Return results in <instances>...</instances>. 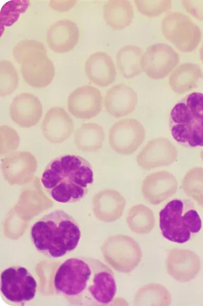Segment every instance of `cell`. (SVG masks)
I'll return each mask as SVG.
<instances>
[{
	"label": "cell",
	"instance_id": "obj_1",
	"mask_svg": "<svg viewBox=\"0 0 203 306\" xmlns=\"http://www.w3.org/2000/svg\"><path fill=\"white\" fill-rule=\"evenodd\" d=\"M56 292L72 305H106L113 300L117 286L111 269L98 259L72 257L57 268Z\"/></svg>",
	"mask_w": 203,
	"mask_h": 306
},
{
	"label": "cell",
	"instance_id": "obj_2",
	"mask_svg": "<svg viewBox=\"0 0 203 306\" xmlns=\"http://www.w3.org/2000/svg\"><path fill=\"white\" fill-rule=\"evenodd\" d=\"M93 180L94 173L90 163L75 154L62 155L51 160L41 178L43 186L51 198L63 204L81 200Z\"/></svg>",
	"mask_w": 203,
	"mask_h": 306
},
{
	"label": "cell",
	"instance_id": "obj_3",
	"mask_svg": "<svg viewBox=\"0 0 203 306\" xmlns=\"http://www.w3.org/2000/svg\"><path fill=\"white\" fill-rule=\"evenodd\" d=\"M81 237L79 225L63 210L52 211L32 226L30 238L37 250L46 256L59 258L73 251Z\"/></svg>",
	"mask_w": 203,
	"mask_h": 306
},
{
	"label": "cell",
	"instance_id": "obj_4",
	"mask_svg": "<svg viewBox=\"0 0 203 306\" xmlns=\"http://www.w3.org/2000/svg\"><path fill=\"white\" fill-rule=\"evenodd\" d=\"M13 56L21 65L22 76L35 88L48 86L55 75V67L44 45L36 40H23L13 49Z\"/></svg>",
	"mask_w": 203,
	"mask_h": 306
},
{
	"label": "cell",
	"instance_id": "obj_5",
	"mask_svg": "<svg viewBox=\"0 0 203 306\" xmlns=\"http://www.w3.org/2000/svg\"><path fill=\"white\" fill-rule=\"evenodd\" d=\"M37 282L29 271L21 266H11L1 275V293L9 302L23 304L36 296Z\"/></svg>",
	"mask_w": 203,
	"mask_h": 306
},
{
	"label": "cell",
	"instance_id": "obj_6",
	"mask_svg": "<svg viewBox=\"0 0 203 306\" xmlns=\"http://www.w3.org/2000/svg\"><path fill=\"white\" fill-rule=\"evenodd\" d=\"M161 27L164 37L182 51H191L198 42L197 27L182 13H167L162 20Z\"/></svg>",
	"mask_w": 203,
	"mask_h": 306
},
{
	"label": "cell",
	"instance_id": "obj_7",
	"mask_svg": "<svg viewBox=\"0 0 203 306\" xmlns=\"http://www.w3.org/2000/svg\"><path fill=\"white\" fill-rule=\"evenodd\" d=\"M146 136L143 125L135 119L121 120L109 129V143L118 154L128 155L135 152L143 144Z\"/></svg>",
	"mask_w": 203,
	"mask_h": 306
},
{
	"label": "cell",
	"instance_id": "obj_8",
	"mask_svg": "<svg viewBox=\"0 0 203 306\" xmlns=\"http://www.w3.org/2000/svg\"><path fill=\"white\" fill-rule=\"evenodd\" d=\"M179 62L180 56L174 48L157 43L147 47L142 55L141 67L149 77L159 79L167 76Z\"/></svg>",
	"mask_w": 203,
	"mask_h": 306
},
{
	"label": "cell",
	"instance_id": "obj_9",
	"mask_svg": "<svg viewBox=\"0 0 203 306\" xmlns=\"http://www.w3.org/2000/svg\"><path fill=\"white\" fill-rule=\"evenodd\" d=\"M184 202L180 199L169 201L159 213V228L162 236L167 240L178 244L188 242L191 233L185 226L183 213Z\"/></svg>",
	"mask_w": 203,
	"mask_h": 306
},
{
	"label": "cell",
	"instance_id": "obj_10",
	"mask_svg": "<svg viewBox=\"0 0 203 306\" xmlns=\"http://www.w3.org/2000/svg\"><path fill=\"white\" fill-rule=\"evenodd\" d=\"M37 168L35 156L28 151L11 152L2 160L4 178L12 185L30 183L35 178Z\"/></svg>",
	"mask_w": 203,
	"mask_h": 306
},
{
	"label": "cell",
	"instance_id": "obj_11",
	"mask_svg": "<svg viewBox=\"0 0 203 306\" xmlns=\"http://www.w3.org/2000/svg\"><path fill=\"white\" fill-rule=\"evenodd\" d=\"M178 157V150L168 138L158 137L148 142L136 157V161L142 169H153L172 164Z\"/></svg>",
	"mask_w": 203,
	"mask_h": 306
},
{
	"label": "cell",
	"instance_id": "obj_12",
	"mask_svg": "<svg viewBox=\"0 0 203 306\" xmlns=\"http://www.w3.org/2000/svg\"><path fill=\"white\" fill-rule=\"evenodd\" d=\"M103 98L97 88L85 85L74 90L67 98V109L76 118L90 119L100 112Z\"/></svg>",
	"mask_w": 203,
	"mask_h": 306
},
{
	"label": "cell",
	"instance_id": "obj_13",
	"mask_svg": "<svg viewBox=\"0 0 203 306\" xmlns=\"http://www.w3.org/2000/svg\"><path fill=\"white\" fill-rule=\"evenodd\" d=\"M43 115V106L36 95L22 93L13 100L10 106L11 120L20 127L30 128L38 123Z\"/></svg>",
	"mask_w": 203,
	"mask_h": 306
},
{
	"label": "cell",
	"instance_id": "obj_14",
	"mask_svg": "<svg viewBox=\"0 0 203 306\" xmlns=\"http://www.w3.org/2000/svg\"><path fill=\"white\" fill-rule=\"evenodd\" d=\"M74 129L73 120L64 109L59 106H53L46 112L42 124L43 136L53 144L66 141Z\"/></svg>",
	"mask_w": 203,
	"mask_h": 306
},
{
	"label": "cell",
	"instance_id": "obj_15",
	"mask_svg": "<svg viewBox=\"0 0 203 306\" xmlns=\"http://www.w3.org/2000/svg\"><path fill=\"white\" fill-rule=\"evenodd\" d=\"M178 181L174 175L166 171L154 172L143 181L142 189L145 198L151 203L158 204L176 193Z\"/></svg>",
	"mask_w": 203,
	"mask_h": 306
},
{
	"label": "cell",
	"instance_id": "obj_16",
	"mask_svg": "<svg viewBox=\"0 0 203 306\" xmlns=\"http://www.w3.org/2000/svg\"><path fill=\"white\" fill-rule=\"evenodd\" d=\"M79 31L76 23L62 19L52 23L47 31V42L50 49L57 53L70 51L77 45Z\"/></svg>",
	"mask_w": 203,
	"mask_h": 306
},
{
	"label": "cell",
	"instance_id": "obj_17",
	"mask_svg": "<svg viewBox=\"0 0 203 306\" xmlns=\"http://www.w3.org/2000/svg\"><path fill=\"white\" fill-rule=\"evenodd\" d=\"M138 103L136 92L123 84L116 85L106 92L104 105L107 112L116 118L125 117L136 109Z\"/></svg>",
	"mask_w": 203,
	"mask_h": 306
},
{
	"label": "cell",
	"instance_id": "obj_18",
	"mask_svg": "<svg viewBox=\"0 0 203 306\" xmlns=\"http://www.w3.org/2000/svg\"><path fill=\"white\" fill-rule=\"evenodd\" d=\"M84 70L88 79L99 87H107L113 83L117 75L112 57L102 51L95 52L88 58Z\"/></svg>",
	"mask_w": 203,
	"mask_h": 306
},
{
	"label": "cell",
	"instance_id": "obj_19",
	"mask_svg": "<svg viewBox=\"0 0 203 306\" xmlns=\"http://www.w3.org/2000/svg\"><path fill=\"white\" fill-rule=\"evenodd\" d=\"M134 12L131 3L126 0H110L103 7V17L114 31L121 30L132 22Z\"/></svg>",
	"mask_w": 203,
	"mask_h": 306
},
{
	"label": "cell",
	"instance_id": "obj_20",
	"mask_svg": "<svg viewBox=\"0 0 203 306\" xmlns=\"http://www.w3.org/2000/svg\"><path fill=\"white\" fill-rule=\"evenodd\" d=\"M105 137L101 126L96 123H84L76 130L74 143L80 150L94 152L103 147Z\"/></svg>",
	"mask_w": 203,
	"mask_h": 306
},
{
	"label": "cell",
	"instance_id": "obj_21",
	"mask_svg": "<svg viewBox=\"0 0 203 306\" xmlns=\"http://www.w3.org/2000/svg\"><path fill=\"white\" fill-rule=\"evenodd\" d=\"M142 51L133 45L121 47L117 52L116 64L120 74L126 79L132 78L141 73Z\"/></svg>",
	"mask_w": 203,
	"mask_h": 306
},
{
	"label": "cell",
	"instance_id": "obj_22",
	"mask_svg": "<svg viewBox=\"0 0 203 306\" xmlns=\"http://www.w3.org/2000/svg\"><path fill=\"white\" fill-rule=\"evenodd\" d=\"M199 75V70L195 64L183 63L171 74L168 84L174 92L183 94L195 86Z\"/></svg>",
	"mask_w": 203,
	"mask_h": 306
},
{
	"label": "cell",
	"instance_id": "obj_23",
	"mask_svg": "<svg viewBox=\"0 0 203 306\" xmlns=\"http://www.w3.org/2000/svg\"><path fill=\"white\" fill-rule=\"evenodd\" d=\"M19 77L17 71L9 61H0V95L7 96L13 93L17 88Z\"/></svg>",
	"mask_w": 203,
	"mask_h": 306
},
{
	"label": "cell",
	"instance_id": "obj_24",
	"mask_svg": "<svg viewBox=\"0 0 203 306\" xmlns=\"http://www.w3.org/2000/svg\"><path fill=\"white\" fill-rule=\"evenodd\" d=\"M29 4L28 1H11L6 3L1 12V30L4 26H10L14 23Z\"/></svg>",
	"mask_w": 203,
	"mask_h": 306
},
{
	"label": "cell",
	"instance_id": "obj_25",
	"mask_svg": "<svg viewBox=\"0 0 203 306\" xmlns=\"http://www.w3.org/2000/svg\"><path fill=\"white\" fill-rule=\"evenodd\" d=\"M134 2L138 11L149 17L158 16L172 7L171 0H135Z\"/></svg>",
	"mask_w": 203,
	"mask_h": 306
},
{
	"label": "cell",
	"instance_id": "obj_26",
	"mask_svg": "<svg viewBox=\"0 0 203 306\" xmlns=\"http://www.w3.org/2000/svg\"><path fill=\"white\" fill-rule=\"evenodd\" d=\"M170 123L174 124H192L197 121L186 103L178 102L172 108Z\"/></svg>",
	"mask_w": 203,
	"mask_h": 306
},
{
	"label": "cell",
	"instance_id": "obj_27",
	"mask_svg": "<svg viewBox=\"0 0 203 306\" xmlns=\"http://www.w3.org/2000/svg\"><path fill=\"white\" fill-rule=\"evenodd\" d=\"M192 124H171V134L178 143L187 146L190 137Z\"/></svg>",
	"mask_w": 203,
	"mask_h": 306
},
{
	"label": "cell",
	"instance_id": "obj_28",
	"mask_svg": "<svg viewBox=\"0 0 203 306\" xmlns=\"http://www.w3.org/2000/svg\"><path fill=\"white\" fill-rule=\"evenodd\" d=\"M184 224L191 234L200 232L202 222L198 212L193 208L185 209L183 213Z\"/></svg>",
	"mask_w": 203,
	"mask_h": 306
},
{
	"label": "cell",
	"instance_id": "obj_29",
	"mask_svg": "<svg viewBox=\"0 0 203 306\" xmlns=\"http://www.w3.org/2000/svg\"><path fill=\"white\" fill-rule=\"evenodd\" d=\"M186 104L196 121L203 116V93L194 92L190 93L186 99Z\"/></svg>",
	"mask_w": 203,
	"mask_h": 306
},
{
	"label": "cell",
	"instance_id": "obj_30",
	"mask_svg": "<svg viewBox=\"0 0 203 306\" xmlns=\"http://www.w3.org/2000/svg\"><path fill=\"white\" fill-rule=\"evenodd\" d=\"M187 147H203V128L197 121L192 124L191 135Z\"/></svg>",
	"mask_w": 203,
	"mask_h": 306
},
{
	"label": "cell",
	"instance_id": "obj_31",
	"mask_svg": "<svg viewBox=\"0 0 203 306\" xmlns=\"http://www.w3.org/2000/svg\"><path fill=\"white\" fill-rule=\"evenodd\" d=\"M76 1H51L50 7L56 11H67L74 6Z\"/></svg>",
	"mask_w": 203,
	"mask_h": 306
},
{
	"label": "cell",
	"instance_id": "obj_32",
	"mask_svg": "<svg viewBox=\"0 0 203 306\" xmlns=\"http://www.w3.org/2000/svg\"><path fill=\"white\" fill-rule=\"evenodd\" d=\"M200 125L203 128V116L197 121Z\"/></svg>",
	"mask_w": 203,
	"mask_h": 306
}]
</instances>
